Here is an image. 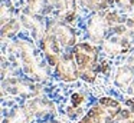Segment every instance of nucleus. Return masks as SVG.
Segmentation results:
<instances>
[{
	"label": "nucleus",
	"instance_id": "f257e3e1",
	"mask_svg": "<svg viewBox=\"0 0 134 123\" xmlns=\"http://www.w3.org/2000/svg\"><path fill=\"white\" fill-rule=\"evenodd\" d=\"M72 53L79 77L88 83H92L97 77V73L101 72L98 64V49L90 43H78L72 47Z\"/></svg>",
	"mask_w": 134,
	"mask_h": 123
},
{
	"label": "nucleus",
	"instance_id": "f03ea898",
	"mask_svg": "<svg viewBox=\"0 0 134 123\" xmlns=\"http://www.w3.org/2000/svg\"><path fill=\"white\" fill-rule=\"evenodd\" d=\"M10 50H13L19 57H20V64L23 67L25 73L33 80H43L48 79V70L45 67H42L39 64V62L36 60L35 50L33 46L26 40H18L15 44L10 47Z\"/></svg>",
	"mask_w": 134,
	"mask_h": 123
},
{
	"label": "nucleus",
	"instance_id": "7ed1b4c3",
	"mask_svg": "<svg viewBox=\"0 0 134 123\" xmlns=\"http://www.w3.org/2000/svg\"><path fill=\"white\" fill-rule=\"evenodd\" d=\"M121 109L122 106L118 100L113 97H102L78 123H113Z\"/></svg>",
	"mask_w": 134,
	"mask_h": 123
},
{
	"label": "nucleus",
	"instance_id": "20e7f679",
	"mask_svg": "<svg viewBox=\"0 0 134 123\" xmlns=\"http://www.w3.org/2000/svg\"><path fill=\"white\" fill-rule=\"evenodd\" d=\"M131 47H133V42H131L127 24L111 31L102 42V49L108 54H124L128 53Z\"/></svg>",
	"mask_w": 134,
	"mask_h": 123
},
{
	"label": "nucleus",
	"instance_id": "39448f33",
	"mask_svg": "<svg viewBox=\"0 0 134 123\" xmlns=\"http://www.w3.org/2000/svg\"><path fill=\"white\" fill-rule=\"evenodd\" d=\"M3 92H7L10 94H19V96L25 97H33L39 94L41 89L32 82H26V80H20L18 77H9V79L3 80Z\"/></svg>",
	"mask_w": 134,
	"mask_h": 123
},
{
	"label": "nucleus",
	"instance_id": "423d86ee",
	"mask_svg": "<svg viewBox=\"0 0 134 123\" xmlns=\"http://www.w3.org/2000/svg\"><path fill=\"white\" fill-rule=\"evenodd\" d=\"M108 31H110V27H108L107 20H105V14H92L87 24V33L91 42L97 43V44L102 43L105 37L108 36Z\"/></svg>",
	"mask_w": 134,
	"mask_h": 123
},
{
	"label": "nucleus",
	"instance_id": "0eeeda50",
	"mask_svg": "<svg viewBox=\"0 0 134 123\" xmlns=\"http://www.w3.org/2000/svg\"><path fill=\"white\" fill-rule=\"evenodd\" d=\"M55 76L62 82H74L79 77L72 50L61 57L59 63L55 66Z\"/></svg>",
	"mask_w": 134,
	"mask_h": 123
},
{
	"label": "nucleus",
	"instance_id": "6e6552de",
	"mask_svg": "<svg viewBox=\"0 0 134 123\" xmlns=\"http://www.w3.org/2000/svg\"><path fill=\"white\" fill-rule=\"evenodd\" d=\"M42 50L45 53V57H46L48 63L51 66H56L61 60V43L58 42L56 36L53 34L52 29L48 27L46 30V34L45 37L42 39Z\"/></svg>",
	"mask_w": 134,
	"mask_h": 123
},
{
	"label": "nucleus",
	"instance_id": "1a4fd4ad",
	"mask_svg": "<svg viewBox=\"0 0 134 123\" xmlns=\"http://www.w3.org/2000/svg\"><path fill=\"white\" fill-rule=\"evenodd\" d=\"M51 10L61 22H72L76 17V0H48Z\"/></svg>",
	"mask_w": 134,
	"mask_h": 123
},
{
	"label": "nucleus",
	"instance_id": "9d476101",
	"mask_svg": "<svg viewBox=\"0 0 134 123\" xmlns=\"http://www.w3.org/2000/svg\"><path fill=\"white\" fill-rule=\"evenodd\" d=\"M48 27L52 29L53 34L56 36V39L61 43L62 47H74V46H75L76 34H75V31H74V29H71L68 24H65V22L53 20V22L48 23Z\"/></svg>",
	"mask_w": 134,
	"mask_h": 123
},
{
	"label": "nucleus",
	"instance_id": "9b49d317",
	"mask_svg": "<svg viewBox=\"0 0 134 123\" xmlns=\"http://www.w3.org/2000/svg\"><path fill=\"white\" fill-rule=\"evenodd\" d=\"M20 22H22V24H23L25 27L29 29V30L32 31V34H33L35 39L42 40L45 37L48 27L45 26L43 20H42V16H35V14H30L29 11H26V13L22 14Z\"/></svg>",
	"mask_w": 134,
	"mask_h": 123
},
{
	"label": "nucleus",
	"instance_id": "f8f14e48",
	"mask_svg": "<svg viewBox=\"0 0 134 123\" xmlns=\"http://www.w3.org/2000/svg\"><path fill=\"white\" fill-rule=\"evenodd\" d=\"M26 107L29 109V112L33 116H38V117H45L48 114L53 113V110H55V106H53V103L51 100L41 99V97L30 99L26 103Z\"/></svg>",
	"mask_w": 134,
	"mask_h": 123
},
{
	"label": "nucleus",
	"instance_id": "ddd939ff",
	"mask_svg": "<svg viewBox=\"0 0 134 123\" xmlns=\"http://www.w3.org/2000/svg\"><path fill=\"white\" fill-rule=\"evenodd\" d=\"M134 82V67L128 64H122L115 73V85L120 89H127Z\"/></svg>",
	"mask_w": 134,
	"mask_h": 123
},
{
	"label": "nucleus",
	"instance_id": "4468645a",
	"mask_svg": "<svg viewBox=\"0 0 134 123\" xmlns=\"http://www.w3.org/2000/svg\"><path fill=\"white\" fill-rule=\"evenodd\" d=\"M26 11L35 16H46L51 10V4L48 0H27Z\"/></svg>",
	"mask_w": 134,
	"mask_h": 123
},
{
	"label": "nucleus",
	"instance_id": "2eb2a0df",
	"mask_svg": "<svg viewBox=\"0 0 134 123\" xmlns=\"http://www.w3.org/2000/svg\"><path fill=\"white\" fill-rule=\"evenodd\" d=\"M33 114L29 112V109L25 107H18L6 117L4 123H29Z\"/></svg>",
	"mask_w": 134,
	"mask_h": 123
},
{
	"label": "nucleus",
	"instance_id": "dca6fc26",
	"mask_svg": "<svg viewBox=\"0 0 134 123\" xmlns=\"http://www.w3.org/2000/svg\"><path fill=\"white\" fill-rule=\"evenodd\" d=\"M85 102V94L84 93H74L72 96H71V106L68 107V114H69L71 117H75L76 114L81 112V107L79 106L82 105V103Z\"/></svg>",
	"mask_w": 134,
	"mask_h": 123
},
{
	"label": "nucleus",
	"instance_id": "f3484780",
	"mask_svg": "<svg viewBox=\"0 0 134 123\" xmlns=\"http://www.w3.org/2000/svg\"><path fill=\"white\" fill-rule=\"evenodd\" d=\"M105 20H107V24L110 27V31H114V30H117V29L122 27L125 24L117 11H108L105 14Z\"/></svg>",
	"mask_w": 134,
	"mask_h": 123
},
{
	"label": "nucleus",
	"instance_id": "a211bd4d",
	"mask_svg": "<svg viewBox=\"0 0 134 123\" xmlns=\"http://www.w3.org/2000/svg\"><path fill=\"white\" fill-rule=\"evenodd\" d=\"M19 27H20V23H19L18 19H12L7 23H4L2 26V37L6 39V37H10L13 34H16L19 31Z\"/></svg>",
	"mask_w": 134,
	"mask_h": 123
},
{
	"label": "nucleus",
	"instance_id": "6ab92c4d",
	"mask_svg": "<svg viewBox=\"0 0 134 123\" xmlns=\"http://www.w3.org/2000/svg\"><path fill=\"white\" fill-rule=\"evenodd\" d=\"M113 123H134V109L125 106L124 109H121L117 117L114 119Z\"/></svg>",
	"mask_w": 134,
	"mask_h": 123
},
{
	"label": "nucleus",
	"instance_id": "aec40b11",
	"mask_svg": "<svg viewBox=\"0 0 134 123\" xmlns=\"http://www.w3.org/2000/svg\"><path fill=\"white\" fill-rule=\"evenodd\" d=\"M12 10H10L9 6L3 4L2 6V26L4 24V23H7L9 20H12Z\"/></svg>",
	"mask_w": 134,
	"mask_h": 123
},
{
	"label": "nucleus",
	"instance_id": "412c9836",
	"mask_svg": "<svg viewBox=\"0 0 134 123\" xmlns=\"http://www.w3.org/2000/svg\"><path fill=\"white\" fill-rule=\"evenodd\" d=\"M115 3L118 6H121L122 9H125V10H130L134 6V0H115Z\"/></svg>",
	"mask_w": 134,
	"mask_h": 123
},
{
	"label": "nucleus",
	"instance_id": "4be33fe9",
	"mask_svg": "<svg viewBox=\"0 0 134 123\" xmlns=\"http://www.w3.org/2000/svg\"><path fill=\"white\" fill-rule=\"evenodd\" d=\"M125 24H127L128 33H130L131 42H133V47H134V19H128L127 22H125Z\"/></svg>",
	"mask_w": 134,
	"mask_h": 123
},
{
	"label": "nucleus",
	"instance_id": "5701e85b",
	"mask_svg": "<svg viewBox=\"0 0 134 123\" xmlns=\"http://www.w3.org/2000/svg\"><path fill=\"white\" fill-rule=\"evenodd\" d=\"M81 2V4L84 6V7L90 9V10H94L95 9V0H79Z\"/></svg>",
	"mask_w": 134,
	"mask_h": 123
},
{
	"label": "nucleus",
	"instance_id": "b1692460",
	"mask_svg": "<svg viewBox=\"0 0 134 123\" xmlns=\"http://www.w3.org/2000/svg\"><path fill=\"white\" fill-rule=\"evenodd\" d=\"M131 90H133V93H134V82H133V85H131Z\"/></svg>",
	"mask_w": 134,
	"mask_h": 123
}]
</instances>
